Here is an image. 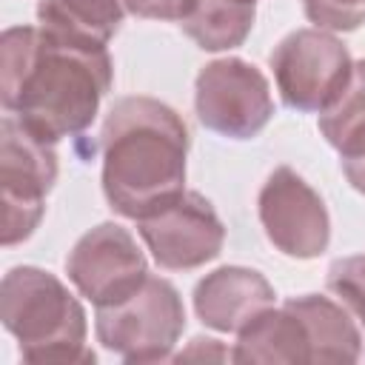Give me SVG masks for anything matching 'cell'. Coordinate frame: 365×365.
Masks as SVG:
<instances>
[{
	"label": "cell",
	"mask_w": 365,
	"mask_h": 365,
	"mask_svg": "<svg viewBox=\"0 0 365 365\" xmlns=\"http://www.w3.org/2000/svg\"><path fill=\"white\" fill-rule=\"evenodd\" d=\"M111 80L114 66L108 48L66 40L43 26H14L3 31V108L46 143L86 131Z\"/></svg>",
	"instance_id": "cell-1"
},
{
	"label": "cell",
	"mask_w": 365,
	"mask_h": 365,
	"mask_svg": "<svg viewBox=\"0 0 365 365\" xmlns=\"http://www.w3.org/2000/svg\"><path fill=\"white\" fill-rule=\"evenodd\" d=\"M103 191L108 205L140 220L185 191L188 128L154 97H123L103 123Z\"/></svg>",
	"instance_id": "cell-2"
},
{
	"label": "cell",
	"mask_w": 365,
	"mask_h": 365,
	"mask_svg": "<svg viewBox=\"0 0 365 365\" xmlns=\"http://www.w3.org/2000/svg\"><path fill=\"white\" fill-rule=\"evenodd\" d=\"M0 319L26 362H94L83 305L43 268L17 265L3 277Z\"/></svg>",
	"instance_id": "cell-3"
},
{
	"label": "cell",
	"mask_w": 365,
	"mask_h": 365,
	"mask_svg": "<svg viewBox=\"0 0 365 365\" xmlns=\"http://www.w3.org/2000/svg\"><path fill=\"white\" fill-rule=\"evenodd\" d=\"M182 328L185 308L177 288L151 274L128 299L97 308L94 319L100 345L137 365L168 359Z\"/></svg>",
	"instance_id": "cell-4"
},
{
	"label": "cell",
	"mask_w": 365,
	"mask_h": 365,
	"mask_svg": "<svg viewBox=\"0 0 365 365\" xmlns=\"http://www.w3.org/2000/svg\"><path fill=\"white\" fill-rule=\"evenodd\" d=\"M57 180L54 143L40 140L17 117L0 123V185H3V245L31 237L46 211V194Z\"/></svg>",
	"instance_id": "cell-5"
},
{
	"label": "cell",
	"mask_w": 365,
	"mask_h": 365,
	"mask_svg": "<svg viewBox=\"0 0 365 365\" xmlns=\"http://www.w3.org/2000/svg\"><path fill=\"white\" fill-rule=\"evenodd\" d=\"M271 68L288 108L322 114L351 80L354 60L334 34L322 29H297L274 46Z\"/></svg>",
	"instance_id": "cell-6"
},
{
	"label": "cell",
	"mask_w": 365,
	"mask_h": 365,
	"mask_svg": "<svg viewBox=\"0 0 365 365\" xmlns=\"http://www.w3.org/2000/svg\"><path fill=\"white\" fill-rule=\"evenodd\" d=\"M194 106L200 123L228 140H251L274 117V97L265 74L240 57H222L202 66Z\"/></svg>",
	"instance_id": "cell-7"
},
{
	"label": "cell",
	"mask_w": 365,
	"mask_h": 365,
	"mask_svg": "<svg viewBox=\"0 0 365 365\" xmlns=\"http://www.w3.org/2000/svg\"><path fill=\"white\" fill-rule=\"evenodd\" d=\"M137 231L157 265L168 271L200 268L211 262L225 242L222 220L197 191H182L171 202L140 217Z\"/></svg>",
	"instance_id": "cell-8"
},
{
	"label": "cell",
	"mask_w": 365,
	"mask_h": 365,
	"mask_svg": "<svg viewBox=\"0 0 365 365\" xmlns=\"http://www.w3.org/2000/svg\"><path fill=\"white\" fill-rule=\"evenodd\" d=\"M66 274L86 299L106 308L128 299L148 279V265L123 225L100 222L74 242Z\"/></svg>",
	"instance_id": "cell-9"
},
{
	"label": "cell",
	"mask_w": 365,
	"mask_h": 365,
	"mask_svg": "<svg viewBox=\"0 0 365 365\" xmlns=\"http://www.w3.org/2000/svg\"><path fill=\"white\" fill-rule=\"evenodd\" d=\"M259 222L277 251L294 259H314L328 248L331 220L322 197L288 165L271 171L259 188Z\"/></svg>",
	"instance_id": "cell-10"
},
{
	"label": "cell",
	"mask_w": 365,
	"mask_h": 365,
	"mask_svg": "<svg viewBox=\"0 0 365 365\" xmlns=\"http://www.w3.org/2000/svg\"><path fill=\"white\" fill-rule=\"evenodd\" d=\"M271 282L254 271L240 265H225L202 277L194 288V311L197 317L222 334L242 331L257 314L274 305Z\"/></svg>",
	"instance_id": "cell-11"
},
{
	"label": "cell",
	"mask_w": 365,
	"mask_h": 365,
	"mask_svg": "<svg viewBox=\"0 0 365 365\" xmlns=\"http://www.w3.org/2000/svg\"><path fill=\"white\" fill-rule=\"evenodd\" d=\"M234 362H311V342L302 317L291 302L265 308L242 331L231 351Z\"/></svg>",
	"instance_id": "cell-12"
},
{
	"label": "cell",
	"mask_w": 365,
	"mask_h": 365,
	"mask_svg": "<svg viewBox=\"0 0 365 365\" xmlns=\"http://www.w3.org/2000/svg\"><path fill=\"white\" fill-rule=\"evenodd\" d=\"M288 302L305 322L308 342H311V362H356L359 359L362 336L351 319V311L342 302H334L319 294L294 297Z\"/></svg>",
	"instance_id": "cell-13"
},
{
	"label": "cell",
	"mask_w": 365,
	"mask_h": 365,
	"mask_svg": "<svg viewBox=\"0 0 365 365\" xmlns=\"http://www.w3.org/2000/svg\"><path fill=\"white\" fill-rule=\"evenodd\" d=\"M125 11V0H40L37 20L51 34L106 48L117 34Z\"/></svg>",
	"instance_id": "cell-14"
},
{
	"label": "cell",
	"mask_w": 365,
	"mask_h": 365,
	"mask_svg": "<svg viewBox=\"0 0 365 365\" xmlns=\"http://www.w3.org/2000/svg\"><path fill=\"white\" fill-rule=\"evenodd\" d=\"M257 0H194L180 20L182 31L205 51H225L245 43L254 26Z\"/></svg>",
	"instance_id": "cell-15"
},
{
	"label": "cell",
	"mask_w": 365,
	"mask_h": 365,
	"mask_svg": "<svg viewBox=\"0 0 365 365\" xmlns=\"http://www.w3.org/2000/svg\"><path fill=\"white\" fill-rule=\"evenodd\" d=\"M319 131L339 157L365 154V60L354 63L342 94L319 114Z\"/></svg>",
	"instance_id": "cell-16"
},
{
	"label": "cell",
	"mask_w": 365,
	"mask_h": 365,
	"mask_svg": "<svg viewBox=\"0 0 365 365\" xmlns=\"http://www.w3.org/2000/svg\"><path fill=\"white\" fill-rule=\"evenodd\" d=\"M328 291L365 322V254L336 259L328 268Z\"/></svg>",
	"instance_id": "cell-17"
},
{
	"label": "cell",
	"mask_w": 365,
	"mask_h": 365,
	"mask_svg": "<svg viewBox=\"0 0 365 365\" xmlns=\"http://www.w3.org/2000/svg\"><path fill=\"white\" fill-rule=\"evenodd\" d=\"M305 17L317 29L354 31L365 23V0H302Z\"/></svg>",
	"instance_id": "cell-18"
},
{
	"label": "cell",
	"mask_w": 365,
	"mask_h": 365,
	"mask_svg": "<svg viewBox=\"0 0 365 365\" xmlns=\"http://www.w3.org/2000/svg\"><path fill=\"white\" fill-rule=\"evenodd\" d=\"M128 11L137 14V17H145V20H182L194 0H125Z\"/></svg>",
	"instance_id": "cell-19"
},
{
	"label": "cell",
	"mask_w": 365,
	"mask_h": 365,
	"mask_svg": "<svg viewBox=\"0 0 365 365\" xmlns=\"http://www.w3.org/2000/svg\"><path fill=\"white\" fill-rule=\"evenodd\" d=\"M342 171L351 182V188H356L359 194H365V154L356 157H342Z\"/></svg>",
	"instance_id": "cell-20"
},
{
	"label": "cell",
	"mask_w": 365,
	"mask_h": 365,
	"mask_svg": "<svg viewBox=\"0 0 365 365\" xmlns=\"http://www.w3.org/2000/svg\"><path fill=\"white\" fill-rule=\"evenodd\" d=\"M197 354H205V356H214V359H222V356H228L220 345H217V339H202V336H197V339H191V348L188 351H182L180 354V359L185 356H197Z\"/></svg>",
	"instance_id": "cell-21"
}]
</instances>
